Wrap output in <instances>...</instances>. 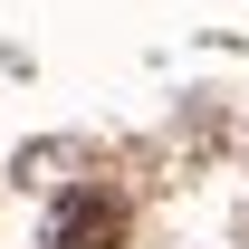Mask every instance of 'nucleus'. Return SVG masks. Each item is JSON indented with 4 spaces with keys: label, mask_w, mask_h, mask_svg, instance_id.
<instances>
[{
    "label": "nucleus",
    "mask_w": 249,
    "mask_h": 249,
    "mask_svg": "<svg viewBox=\"0 0 249 249\" xmlns=\"http://www.w3.org/2000/svg\"><path fill=\"white\" fill-rule=\"evenodd\" d=\"M48 240L58 249H124V201L115 192H67L58 220H48Z\"/></svg>",
    "instance_id": "nucleus-1"
}]
</instances>
